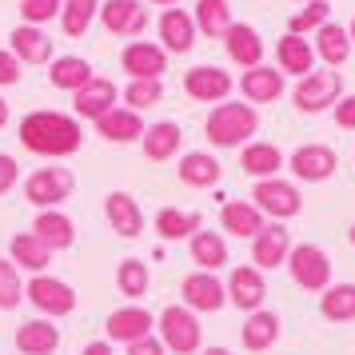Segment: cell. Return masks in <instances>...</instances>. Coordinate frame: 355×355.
Instances as JSON below:
<instances>
[{"instance_id":"52","label":"cell","mask_w":355,"mask_h":355,"mask_svg":"<svg viewBox=\"0 0 355 355\" xmlns=\"http://www.w3.org/2000/svg\"><path fill=\"white\" fill-rule=\"evenodd\" d=\"M148 4H164V8H176L180 0H148Z\"/></svg>"},{"instance_id":"34","label":"cell","mask_w":355,"mask_h":355,"mask_svg":"<svg viewBox=\"0 0 355 355\" xmlns=\"http://www.w3.org/2000/svg\"><path fill=\"white\" fill-rule=\"evenodd\" d=\"M188 252H192L196 272H220L227 263V243L220 232H196L188 240Z\"/></svg>"},{"instance_id":"41","label":"cell","mask_w":355,"mask_h":355,"mask_svg":"<svg viewBox=\"0 0 355 355\" xmlns=\"http://www.w3.org/2000/svg\"><path fill=\"white\" fill-rule=\"evenodd\" d=\"M327 20H331V4H327V0H307V8H300V12L288 20V33H291V36L320 33Z\"/></svg>"},{"instance_id":"50","label":"cell","mask_w":355,"mask_h":355,"mask_svg":"<svg viewBox=\"0 0 355 355\" xmlns=\"http://www.w3.org/2000/svg\"><path fill=\"white\" fill-rule=\"evenodd\" d=\"M8 124V104H4V96H0V128Z\"/></svg>"},{"instance_id":"10","label":"cell","mask_w":355,"mask_h":355,"mask_svg":"<svg viewBox=\"0 0 355 355\" xmlns=\"http://www.w3.org/2000/svg\"><path fill=\"white\" fill-rule=\"evenodd\" d=\"M120 64L128 72V80H164L168 72V52L152 40H132L128 49L120 52Z\"/></svg>"},{"instance_id":"26","label":"cell","mask_w":355,"mask_h":355,"mask_svg":"<svg viewBox=\"0 0 355 355\" xmlns=\"http://www.w3.org/2000/svg\"><path fill=\"white\" fill-rule=\"evenodd\" d=\"M220 227H224L227 236H240V240H256L259 232H263V211L256 204H248V200H232L220 208Z\"/></svg>"},{"instance_id":"11","label":"cell","mask_w":355,"mask_h":355,"mask_svg":"<svg viewBox=\"0 0 355 355\" xmlns=\"http://www.w3.org/2000/svg\"><path fill=\"white\" fill-rule=\"evenodd\" d=\"M96 17L112 36H128V40H136L148 28V8L140 0H104Z\"/></svg>"},{"instance_id":"12","label":"cell","mask_w":355,"mask_h":355,"mask_svg":"<svg viewBox=\"0 0 355 355\" xmlns=\"http://www.w3.org/2000/svg\"><path fill=\"white\" fill-rule=\"evenodd\" d=\"M184 92L200 104H224L232 96V76L216 64H200L184 72Z\"/></svg>"},{"instance_id":"9","label":"cell","mask_w":355,"mask_h":355,"mask_svg":"<svg viewBox=\"0 0 355 355\" xmlns=\"http://www.w3.org/2000/svg\"><path fill=\"white\" fill-rule=\"evenodd\" d=\"M288 168H291V176L304 180V184H323V180L336 176L339 156H336V148H327V144H304L291 152Z\"/></svg>"},{"instance_id":"28","label":"cell","mask_w":355,"mask_h":355,"mask_svg":"<svg viewBox=\"0 0 355 355\" xmlns=\"http://www.w3.org/2000/svg\"><path fill=\"white\" fill-rule=\"evenodd\" d=\"M144 120L140 112H132V108H112L108 116H100L96 120V132L108 140V144H132V140H140L144 136Z\"/></svg>"},{"instance_id":"24","label":"cell","mask_w":355,"mask_h":355,"mask_svg":"<svg viewBox=\"0 0 355 355\" xmlns=\"http://www.w3.org/2000/svg\"><path fill=\"white\" fill-rule=\"evenodd\" d=\"M33 236L44 243L49 252H68V248L76 243V224H72L60 208H49V211H40V216H36Z\"/></svg>"},{"instance_id":"2","label":"cell","mask_w":355,"mask_h":355,"mask_svg":"<svg viewBox=\"0 0 355 355\" xmlns=\"http://www.w3.org/2000/svg\"><path fill=\"white\" fill-rule=\"evenodd\" d=\"M259 128V112L252 104H240V100H227V104H216L204 120V136H208L216 148H243L252 144V136Z\"/></svg>"},{"instance_id":"38","label":"cell","mask_w":355,"mask_h":355,"mask_svg":"<svg viewBox=\"0 0 355 355\" xmlns=\"http://www.w3.org/2000/svg\"><path fill=\"white\" fill-rule=\"evenodd\" d=\"M320 315L331 323L355 320V284H331L320 295Z\"/></svg>"},{"instance_id":"54","label":"cell","mask_w":355,"mask_h":355,"mask_svg":"<svg viewBox=\"0 0 355 355\" xmlns=\"http://www.w3.org/2000/svg\"><path fill=\"white\" fill-rule=\"evenodd\" d=\"M347 240H352V248H355V224H352V227H347Z\"/></svg>"},{"instance_id":"13","label":"cell","mask_w":355,"mask_h":355,"mask_svg":"<svg viewBox=\"0 0 355 355\" xmlns=\"http://www.w3.org/2000/svg\"><path fill=\"white\" fill-rule=\"evenodd\" d=\"M180 295H184V307H192L200 315V311H220L227 300V288L220 284L216 272H192V275H184Z\"/></svg>"},{"instance_id":"33","label":"cell","mask_w":355,"mask_h":355,"mask_svg":"<svg viewBox=\"0 0 355 355\" xmlns=\"http://www.w3.org/2000/svg\"><path fill=\"white\" fill-rule=\"evenodd\" d=\"M96 72H92V64L84 60V56H56L49 64V80H52V88H60V92H80L84 84L92 80Z\"/></svg>"},{"instance_id":"47","label":"cell","mask_w":355,"mask_h":355,"mask_svg":"<svg viewBox=\"0 0 355 355\" xmlns=\"http://www.w3.org/2000/svg\"><path fill=\"white\" fill-rule=\"evenodd\" d=\"M17 180H20V164L0 152V196L8 192V188H17Z\"/></svg>"},{"instance_id":"17","label":"cell","mask_w":355,"mask_h":355,"mask_svg":"<svg viewBox=\"0 0 355 355\" xmlns=\"http://www.w3.org/2000/svg\"><path fill=\"white\" fill-rule=\"evenodd\" d=\"M72 100H76V104H72V108H76V116L96 124L100 116H108V112L116 108V100H120V88H116L108 76H92V80L84 84V88H80V92H76Z\"/></svg>"},{"instance_id":"36","label":"cell","mask_w":355,"mask_h":355,"mask_svg":"<svg viewBox=\"0 0 355 355\" xmlns=\"http://www.w3.org/2000/svg\"><path fill=\"white\" fill-rule=\"evenodd\" d=\"M8 259L17 263L20 272L44 275V272H49V263H52V252L36 240L33 232H17V236H12V256H8Z\"/></svg>"},{"instance_id":"4","label":"cell","mask_w":355,"mask_h":355,"mask_svg":"<svg viewBox=\"0 0 355 355\" xmlns=\"http://www.w3.org/2000/svg\"><path fill=\"white\" fill-rule=\"evenodd\" d=\"M339 96H343V76L331 72V68H323V72H307L304 80L295 84L291 104H295L300 112L315 116V112H323V108H336Z\"/></svg>"},{"instance_id":"18","label":"cell","mask_w":355,"mask_h":355,"mask_svg":"<svg viewBox=\"0 0 355 355\" xmlns=\"http://www.w3.org/2000/svg\"><path fill=\"white\" fill-rule=\"evenodd\" d=\"M291 252V236L284 224H263L256 240H252V263L259 272H272V268H284Z\"/></svg>"},{"instance_id":"49","label":"cell","mask_w":355,"mask_h":355,"mask_svg":"<svg viewBox=\"0 0 355 355\" xmlns=\"http://www.w3.org/2000/svg\"><path fill=\"white\" fill-rule=\"evenodd\" d=\"M80 355H112V343H108V339H92Z\"/></svg>"},{"instance_id":"25","label":"cell","mask_w":355,"mask_h":355,"mask_svg":"<svg viewBox=\"0 0 355 355\" xmlns=\"http://www.w3.org/2000/svg\"><path fill=\"white\" fill-rule=\"evenodd\" d=\"M60 327L52 320H28L17 327V352L20 355H56Z\"/></svg>"},{"instance_id":"21","label":"cell","mask_w":355,"mask_h":355,"mask_svg":"<svg viewBox=\"0 0 355 355\" xmlns=\"http://www.w3.org/2000/svg\"><path fill=\"white\" fill-rule=\"evenodd\" d=\"M224 49H227V60L240 68H256L263 64V40L252 24L243 20H232V28L224 33Z\"/></svg>"},{"instance_id":"15","label":"cell","mask_w":355,"mask_h":355,"mask_svg":"<svg viewBox=\"0 0 355 355\" xmlns=\"http://www.w3.org/2000/svg\"><path fill=\"white\" fill-rule=\"evenodd\" d=\"M284 88H288V76L279 72V68H268V64H256L248 68L240 76V92H243V104H275V100L284 96Z\"/></svg>"},{"instance_id":"42","label":"cell","mask_w":355,"mask_h":355,"mask_svg":"<svg viewBox=\"0 0 355 355\" xmlns=\"http://www.w3.org/2000/svg\"><path fill=\"white\" fill-rule=\"evenodd\" d=\"M24 304V279L12 259H0V311H17Z\"/></svg>"},{"instance_id":"37","label":"cell","mask_w":355,"mask_h":355,"mask_svg":"<svg viewBox=\"0 0 355 355\" xmlns=\"http://www.w3.org/2000/svg\"><path fill=\"white\" fill-rule=\"evenodd\" d=\"M196 33L224 40V33L232 28V4L227 0H196Z\"/></svg>"},{"instance_id":"48","label":"cell","mask_w":355,"mask_h":355,"mask_svg":"<svg viewBox=\"0 0 355 355\" xmlns=\"http://www.w3.org/2000/svg\"><path fill=\"white\" fill-rule=\"evenodd\" d=\"M128 355H168V347L160 343V336H144L136 343H128Z\"/></svg>"},{"instance_id":"27","label":"cell","mask_w":355,"mask_h":355,"mask_svg":"<svg viewBox=\"0 0 355 355\" xmlns=\"http://www.w3.org/2000/svg\"><path fill=\"white\" fill-rule=\"evenodd\" d=\"M180 144H184V132H180L176 120H160V124H148L144 136H140V148H144V156L148 160H172L180 152Z\"/></svg>"},{"instance_id":"20","label":"cell","mask_w":355,"mask_h":355,"mask_svg":"<svg viewBox=\"0 0 355 355\" xmlns=\"http://www.w3.org/2000/svg\"><path fill=\"white\" fill-rule=\"evenodd\" d=\"M8 52L17 56L20 64H52L56 60V52H52V40L40 28H33V24H17L12 28V36H8Z\"/></svg>"},{"instance_id":"7","label":"cell","mask_w":355,"mask_h":355,"mask_svg":"<svg viewBox=\"0 0 355 355\" xmlns=\"http://www.w3.org/2000/svg\"><path fill=\"white\" fill-rule=\"evenodd\" d=\"M24 300H28L44 320H52V315H72V311H76V291H72V284L56 279V275H33V279L24 284Z\"/></svg>"},{"instance_id":"6","label":"cell","mask_w":355,"mask_h":355,"mask_svg":"<svg viewBox=\"0 0 355 355\" xmlns=\"http://www.w3.org/2000/svg\"><path fill=\"white\" fill-rule=\"evenodd\" d=\"M288 268H291V279L304 291L331 288V256L323 248H315V243H295L288 252Z\"/></svg>"},{"instance_id":"45","label":"cell","mask_w":355,"mask_h":355,"mask_svg":"<svg viewBox=\"0 0 355 355\" xmlns=\"http://www.w3.org/2000/svg\"><path fill=\"white\" fill-rule=\"evenodd\" d=\"M20 68H24V64H20L12 52L0 49V88H12V84L20 80Z\"/></svg>"},{"instance_id":"32","label":"cell","mask_w":355,"mask_h":355,"mask_svg":"<svg viewBox=\"0 0 355 355\" xmlns=\"http://www.w3.org/2000/svg\"><path fill=\"white\" fill-rule=\"evenodd\" d=\"M240 168L256 180H272L275 172L284 168V152L275 144H268V140H252V144H243V152H240Z\"/></svg>"},{"instance_id":"19","label":"cell","mask_w":355,"mask_h":355,"mask_svg":"<svg viewBox=\"0 0 355 355\" xmlns=\"http://www.w3.org/2000/svg\"><path fill=\"white\" fill-rule=\"evenodd\" d=\"M275 68H279L284 76H295V80H304L307 72H315V49L307 44L304 36L284 33L279 40H275Z\"/></svg>"},{"instance_id":"23","label":"cell","mask_w":355,"mask_h":355,"mask_svg":"<svg viewBox=\"0 0 355 355\" xmlns=\"http://www.w3.org/2000/svg\"><path fill=\"white\" fill-rule=\"evenodd\" d=\"M104 216H108L112 232L124 236V240H136V236L144 232V211H140V204H136L128 192H108L104 196Z\"/></svg>"},{"instance_id":"43","label":"cell","mask_w":355,"mask_h":355,"mask_svg":"<svg viewBox=\"0 0 355 355\" xmlns=\"http://www.w3.org/2000/svg\"><path fill=\"white\" fill-rule=\"evenodd\" d=\"M160 100H164V80H128V88H124V104L132 112L156 108Z\"/></svg>"},{"instance_id":"1","label":"cell","mask_w":355,"mask_h":355,"mask_svg":"<svg viewBox=\"0 0 355 355\" xmlns=\"http://www.w3.org/2000/svg\"><path fill=\"white\" fill-rule=\"evenodd\" d=\"M20 144L28 148L33 156H49V160H60V156H72L80 152L84 144V128L76 116H64V112H28L20 120Z\"/></svg>"},{"instance_id":"39","label":"cell","mask_w":355,"mask_h":355,"mask_svg":"<svg viewBox=\"0 0 355 355\" xmlns=\"http://www.w3.org/2000/svg\"><path fill=\"white\" fill-rule=\"evenodd\" d=\"M96 12H100V0H64V8H60V28H64V36L80 40L92 28Z\"/></svg>"},{"instance_id":"31","label":"cell","mask_w":355,"mask_h":355,"mask_svg":"<svg viewBox=\"0 0 355 355\" xmlns=\"http://www.w3.org/2000/svg\"><path fill=\"white\" fill-rule=\"evenodd\" d=\"M240 339H243V347L256 352V355L275 347V339H279V315H275V311H263V307L252 311L240 327Z\"/></svg>"},{"instance_id":"29","label":"cell","mask_w":355,"mask_h":355,"mask_svg":"<svg viewBox=\"0 0 355 355\" xmlns=\"http://www.w3.org/2000/svg\"><path fill=\"white\" fill-rule=\"evenodd\" d=\"M220 176H224V168H220V160L211 152H184L180 156V184H188V188H216Z\"/></svg>"},{"instance_id":"46","label":"cell","mask_w":355,"mask_h":355,"mask_svg":"<svg viewBox=\"0 0 355 355\" xmlns=\"http://www.w3.org/2000/svg\"><path fill=\"white\" fill-rule=\"evenodd\" d=\"M331 116H336L339 128L355 132V92H352V96H339V104L331 108Z\"/></svg>"},{"instance_id":"35","label":"cell","mask_w":355,"mask_h":355,"mask_svg":"<svg viewBox=\"0 0 355 355\" xmlns=\"http://www.w3.org/2000/svg\"><path fill=\"white\" fill-rule=\"evenodd\" d=\"M200 227H204V216H200V211H180V208H160L156 211V236L168 240V243L192 240Z\"/></svg>"},{"instance_id":"40","label":"cell","mask_w":355,"mask_h":355,"mask_svg":"<svg viewBox=\"0 0 355 355\" xmlns=\"http://www.w3.org/2000/svg\"><path fill=\"white\" fill-rule=\"evenodd\" d=\"M148 284H152L148 263H140V259H120L116 263V288H120V295L140 300V295H148Z\"/></svg>"},{"instance_id":"44","label":"cell","mask_w":355,"mask_h":355,"mask_svg":"<svg viewBox=\"0 0 355 355\" xmlns=\"http://www.w3.org/2000/svg\"><path fill=\"white\" fill-rule=\"evenodd\" d=\"M60 8H64V0H20V20L40 28L49 20H60Z\"/></svg>"},{"instance_id":"22","label":"cell","mask_w":355,"mask_h":355,"mask_svg":"<svg viewBox=\"0 0 355 355\" xmlns=\"http://www.w3.org/2000/svg\"><path fill=\"white\" fill-rule=\"evenodd\" d=\"M156 33H160V49L164 52H176V56H184V52H192L196 44V20L188 8H168L160 17V24H156Z\"/></svg>"},{"instance_id":"30","label":"cell","mask_w":355,"mask_h":355,"mask_svg":"<svg viewBox=\"0 0 355 355\" xmlns=\"http://www.w3.org/2000/svg\"><path fill=\"white\" fill-rule=\"evenodd\" d=\"M315 60H323V68H339L347 56H352V36H347V28L343 24H336V20H327L320 33H315Z\"/></svg>"},{"instance_id":"14","label":"cell","mask_w":355,"mask_h":355,"mask_svg":"<svg viewBox=\"0 0 355 355\" xmlns=\"http://www.w3.org/2000/svg\"><path fill=\"white\" fill-rule=\"evenodd\" d=\"M108 343H136V339L152 336V327H156V315L140 304H128V307H116L112 315H108Z\"/></svg>"},{"instance_id":"53","label":"cell","mask_w":355,"mask_h":355,"mask_svg":"<svg viewBox=\"0 0 355 355\" xmlns=\"http://www.w3.org/2000/svg\"><path fill=\"white\" fill-rule=\"evenodd\" d=\"M347 36H352V49H355V20L347 24Z\"/></svg>"},{"instance_id":"51","label":"cell","mask_w":355,"mask_h":355,"mask_svg":"<svg viewBox=\"0 0 355 355\" xmlns=\"http://www.w3.org/2000/svg\"><path fill=\"white\" fill-rule=\"evenodd\" d=\"M200 355H232V352H227V347H204Z\"/></svg>"},{"instance_id":"16","label":"cell","mask_w":355,"mask_h":355,"mask_svg":"<svg viewBox=\"0 0 355 355\" xmlns=\"http://www.w3.org/2000/svg\"><path fill=\"white\" fill-rule=\"evenodd\" d=\"M263 295H268V284H263V272L259 268H248V263H240V268H232V275H227V300L240 307V311H259L263 307Z\"/></svg>"},{"instance_id":"3","label":"cell","mask_w":355,"mask_h":355,"mask_svg":"<svg viewBox=\"0 0 355 355\" xmlns=\"http://www.w3.org/2000/svg\"><path fill=\"white\" fill-rule=\"evenodd\" d=\"M156 323H160V343L168 352H176V355L204 352V327H200V315L192 307H184V304L164 307Z\"/></svg>"},{"instance_id":"5","label":"cell","mask_w":355,"mask_h":355,"mask_svg":"<svg viewBox=\"0 0 355 355\" xmlns=\"http://www.w3.org/2000/svg\"><path fill=\"white\" fill-rule=\"evenodd\" d=\"M76 192V176L72 168H36L33 176L24 180V200L33 208H60L68 196Z\"/></svg>"},{"instance_id":"8","label":"cell","mask_w":355,"mask_h":355,"mask_svg":"<svg viewBox=\"0 0 355 355\" xmlns=\"http://www.w3.org/2000/svg\"><path fill=\"white\" fill-rule=\"evenodd\" d=\"M252 200H256V208L263 216H275V224H284L288 216H300L304 211V196L300 188L291 184V180H256V188H252Z\"/></svg>"}]
</instances>
